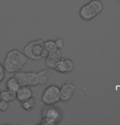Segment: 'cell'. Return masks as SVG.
Returning <instances> with one entry per match:
<instances>
[{
	"label": "cell",
	"instance_id": "6da1fadb",
	"mask_svg": "<svg viewBox=\"0 0 120 125\" xmlns=\"http://www.w3.org/2000/svg\"><path fill=\"white\" fill-rule=\"evenodd\" d=\"M27 61L28 59L23 52L17 49H13L7 52L2 64L6 72L12 74L23 68L27 63Z\"/></svg>",
	"mask_w": 120,
	"mask_h": 125
},
{
	"label": "cell",
	"instance_id": "7a4b0ae2",
	"mask_svg": "<svg viewBox=\"0 0 120 125\" xmlns=\"http://www.w3.org/2000/svg\"><path fill=\"white\" fill-rule=\"evenodd\" d=\"M42 120L40 124L43 125H56L61 122L63 112L55 105H45L41 113Z\"/></svg>",
	"mask_w": 120,
	"mask_h": 125
},
{
	"label": "cell",
	"instance_id": "3957f363",
	"mask_svg": "<svg viewBox=\"0 0 120 125\" xmlns=\"http://www.w3.org/2000/svg\"><path fill=\"white\" fill-rule=\"evenodd\" d=\"M43 42L44 41L42 39H37L29 42L23 49V53L27 57V59L34 61H39L42 59Z\"/></svg>",
	"mask_w": 120,
	"mask_h": 125
},
{
	"label": "cell",
	"instance_id": "277c9868",
	"mask_svg": "<svg viewBox=\"0 0 120 125\" xmlns=\"http://www.w3.org/2000/svg\"><path fill=\"white\" fill-rule=\"evenodd\" d=\"M14 76L19 81L21 86L27 85L30 87H35L39 85L38 75L35 72H27L20 70L14 74Z\"/></svg>",
	"mask_w": 120,
	"mask_h": 125
},
{
	"label": "cell",
	"instance_id": "5b68a950",
	"mask_svg": "<svg viewBox=\"0 0 120 125\" xmlns=\"http://www.w3.org/2000/svg\"><path fill=\"white\" fill-rule=\"evenodd\" d=\"M44 105H56L60 102V88L56 84H51L44 89L41 96Z\"/></svg>",
	"mask_w": 120,
	"mask_h": 125
},
{
	"label": "cell",
	"instance_id": "8992f818",
	"mask_svg": "<svg viewBox=\"0 0 120 125\" xmlns=\"http://www.w3.org/2000/svg\"><path fill=\"white\" fill-rule=\"evenodd\" d=\"M76 85L71 81H67L60 88V101L66 102L73 98L76 93Z\"/></svg>",
	"mask_w": 120,
	"mask_h": 125
},
{
	"label": "cell",
	"instance_id": "52a82bcc",
	"mask_svg": "<svg viewBox=\"0 0 120 125\" xmlns=\"http://www.w3.org/2000/svg\"><path fill=\"white\" fill-rule=\"evenodd\" d=\"M74 69V62L69 59H65L62 58L58 61L55 67L54 70L56 71L59 73L61 74H67L70 73Z\"/></svg>",
	"mask_w": 120,
	"mask_h": 125
},
{
	"label": "cell",
	"instance_id": "ba28073f",
	"mask_svg": "<svg viewBox=\"0 0 120 125\" xmlns=\"http://www.w3.org/2000/svg\"><path fill=\"white\" fill-rule=\"evenodd\" d=\"M62 58V52L61 50L56 49L54 51L49 52L48 54L46 56L45 59V65L47 68L54 69L58 61Z\"/></svg>",
	"mask_w": 120,
	"mask_h": 125
},
{
	"label": "cell",
	"instance_id": "9c48e42d",
	"mask_svg": "<svg viewBox=\"0 0 120 125\" xmlns=\"http://www.w3.org/2000/svg\"><path fill=\"white\" fill-rule=\"evenodd\" d=\"M16 94V99L20 102L26 101V100L30 98L31 97L34 96V93L31 89V87L27 85H23L20 87V89L17 90Z\"/></svg>",
	"mask_w": 120,
	"mask_h": 125
},
{
	"label": "cell",
	"instance_id": "30bf717a",
	"mask_svg": "<svg viewBox=\"0 0 120 125\" xmlns=\"http://www.w3.org/2000/svg\"><path fill=\"white\" fill-rule=\"evenodd\" d=\"M97 16L94 10L89 6L88 3L82 6L79 10V16L85 21H89L93 20Z\"/></svg>",
	"mask_w": 120,
	"mask_h": 125
},
{
	"label": "cell",
	"instance_id": "8fae6325",
	"mask_svg": "<svg viewBox=\"0 0 120 125\" xmlns=\"http://www.w3.org/2000/svg\"><path fill=\"white\" fill-rule=\"evenodd\" d=\"M38 75V80H39V85H44L48 82L50 77H51V72L49 69H43L37 72Z\"/></svg>",
	"mask_w": 120,
	"mask_h": 125
},
{
	"label": "cell",
	"instance_id": "7c38bea8",
	"mask_svg": "<svg viewBox=\"0 0 120 125\" xmlns=\"http://www.w3.org/2000/svg\"><path fill=\"white\" fill-rule=\"evenodd\" d=\"M21 107L23 108L27 112H29L33 110H35L37 107V102L36 99L34 98V97H31L30 98L26 100V101H23L21 102Z\"/></svg>",
	"mask_w": 120,
	"mask_h": 125
},
{
	"label": "cell",
	"instance_id": "4fadbf2b",
	"mask_svg": "<svg viewBox=\"0 0 120 125\" xmlns=\"http://www.w3.org/2000/svg\"><path fill=\"white\" fill-rule=\"evenodd\" d=\"M20 87H21V84H20L19 81H17L15 76L10 77L6 81V89L7 90L16 93L17 90L20 89Z\"/></svg>",
	"mask_w": 120,
	"mask_h": 125
},
{
	"label": "cell",
	"instance_id": "5bb4252c",
	"mask_svg": "<svg viewBox=\"0 0 120 125\" xmlns=\"http://www.w3.org/2000/svg\"><path fill=\"white\" fill-rule=\"evenodd\" d=\"M1 99L7 102H13L15 99H16V94L14 92L5 89V90L1 91Z\"/></svg>",
	"mask_w": 120,
	"mask_h": 125
},
{
	"label": "cell",
	"instance_id": "9a60e30c",
	"mask_svg": "<svg viewBox=\"0 0 120 125\" xmlns=\"http://www.w3.org/2000/svg\"><path fill=\"white\" fill-rule=\"evenodd\" d=\"M88 5L94 10L97 15H99L103 11V4L100 0H92L88 2Z\"/></svg>",
	"mask_w": 120,
	"mask_h": 125
},
{
	"label": "cell",
	"instance_id": "2e32d148",
	"mask_svg": "<svg viewBox=\"0 0 120 125\" xmlns=\"http://www.w3.org/2000/svg\"><path fill=\"white\" fill-rule=\"evenodd\" d=\"M43 46H44V49L46 50L48 53L52 51H54V50L57 49L54 40H47V41L44 42H43Z\"/></svg>",
	"mask_w": 120,
	"mask_h": 125
},
{
	"label": "cell",
	"instance_id": "e0dca14e",
	"mask_svg": "<svg viewBox=\"0 0 120 125\" xmlns=\"http://www.w3.org/2000/svg\"><path fill=\"white\" fill-rule=\"evenodd\" d=\"M9 107V102H7L4 100L1 99L0 100V111L1 112H5L8 110Z\"/></svg>",
	"mask_w": 120,
	"mask_h": 125
},
{
	"label": "cell",
	"instance_id": "ac0fdd59",
	"mask_svg": "<svg viewBox=\"0 0 120 125\" xmlns=\"http://www.w3.org/2000/svg\"><path fill=\"white\" fill-rule=\"evenodd\" d=\"M5 75H6V71H5L3 64L2 62H0V83L4 80Z\"/></svg>",
	"mask_w": 120,
	"mask_h": 125
},
{
	"label": "cell",
	"instance_id": "d6986e66",
	"mask_svg": "<svg viewBox=\"0 0 120 125\" xmlns=\"http://www.w3.org/2000/svg\"><path fill=\"white\" fill-rule=\"evenodd\" d=\"M54 41H55V43H56V46L57 49L61 50L62 48H63V46H64L63 39L61 38V37H59V38H56V40H54Z\"/></svg>",
	"mask_w": 120,
	"mask_h": 125
},
{
	"label": "cell",
	"instance_id": "ffe728a7",
	"mask_svg": "<svg viewBox=\"0 0 120 125\" xmlns=\"http://www.w3.org/2000/svg\"><path fill=\"white\" fill-rule=\"evenodd\" d=\"M0 100H1V89H0Z\"/></svg>",
	"mask_w": 120,
	"mask_h": 125
},
{
	"label": "cell",
	"instance_id": "44dd1931",
	"mask_svg": "<svg viewBox=\"0 0 120 125\" xmlns=\"http://www.w3.org/2000/svg\"><path fill=\"white\" fill-rule=\"evenodd\" d=\"M119 1H120V0H119Z\"/></svg>",
	"mask_w": 120,
	"mask_h": 125
}]
</instances>
